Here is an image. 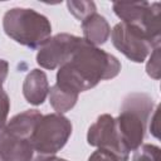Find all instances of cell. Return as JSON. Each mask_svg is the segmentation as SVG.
Returning a JSON list of instances; mask_svg holds the SVG:
<instances>
[{
  "instance_id": "1",
  "label": "cell",
  "mask_w": 161,
  "mask_h": 161,
  "mask_svg": "<svg viewBox=\"0 0 161 161\" xmlns=\"http://www.w3.org/2000/svg\"><path fill=\"white\" fill-rule=\"evenodd\" d=\"M119 72L121 63L114 55L83 39L70 59L59 67L55 84L79 94L94 88L101 80L117 77Z\"/></svg>"
},
{
  "instance_id": "2",
  "label": "cell",
  "mask_w": 161,
  "mask_h": 161,
  "mask_svg": "<svg viewBox=\"0 0 161 161\" xmlns=\"http://www.w3.org/2000/svg\"><path fill=\"white\" fill-rule=\"evenodd\" d=\"M153 106V99L146 93L133 92L125 97L114 119L121 141L128 151H135L142 145Z\"/></svg>"
},
{
  "instance_id": "3",
  "label": "cell",
  "mask_w": 161,
  "mask_h": 161,
  "mask_svg": "<svg viewBox=\"0 0 161 161\" xmlns=\"http://www.w3.org/2000/svg\"><path fill=\"white\" fill-rule=\"evenodd\" d=\"M3 28L9 38L30 49H39L52 35L48 18L29 8L9 9L4 15Z\"/></svg>"
},
{
  "instance_id": "4",
  "label": "cell",
  "mask_w": 161,
  "mask_h": 161,
  "mask_svg": "<svg viewBox=\"0 0 161 161\" xmlns=\"http://www.w3.org/2000/svg\"><path fill=\"white\" fill-rule=\"evenodd\" d=\"M72 135L70 121L60 113H49L40 118L30 138L35 156H53L60 151Z\"/></svg>"
},
{
  "instance_id": "5",
  "label": "cell",
  "mask_w": 161,
  "mask_h": 161,
  "mask_svg": "<svg viewBox=\"0 0 161 161\" xmlns=\"http://www.w3.org/2000/svg\"><path fill=\"white\" fill-rule=\"evenodd\" d=\"M114 14L123 21L143 30L160 47L161 43V4L157 1L113 3Z\"/></svg>"
},
{
  "instance_id": "6",
  "label": "cell",
  "mask_w": 161,
  "mask_h": 161,
  "mask_svg": "<svg viewBox=\"0 0 161 161\" xmlns=\"http://www.w3.org/2000/svg\"><path fill=\"white\" fill-rule=\"evenodd\" d=\"M111 38L114 48L135 63L145 62L151 52L157 48L143 30L123 21L113 26Z\"/></svg>"
},
{
  "instance_id": "7",
  "label": "cell",
  "mask_w": 161,
  "mask_h": 161,
  "mask_svg": "<svg viewBox=\"0 0 161 161\" xmlns=\"http://www.w3.org/2000/svg\"><path fill=\"white\" fill-rule=\"evenodd\" d=\"M87 142L99 150L112 153L118 161H128L130 151L125 147L116 127V119L111 114H101L87 132Z\"/></svg>"
},
{
  "instance_id": "8",
  "label": "cell",
  "mask_w": 161,
  "mask_h": 161,
  "mask_svg": "<svg viewBox=\"0 0 161 161\" xmlns=\"http://www.w3.org/2000/svg\"><path fill=\"white\" fill-rule=\"evenodd\" d=\"M82 40L83 38L68 33L55 34L39 47L36 63L45 69L59 68L70 59L79 48Z\"/></svg>"
},
{
  "instance_id": "9",
  "label": "cell",
  "mask_w": 161,
  "mask_h": 161,
  "mask_svg": "<svg viewBox=\"0 0 161 161\" xmlns=\"http://www.w3.org/2000/svg\"><path fill=\"white\" fill-rule=\"evenodd\" d=\"M34 148L29 138L10 132L5 127L0 131V161H33Z\"/></svg>"
},
{
  "instance_id": "10",
  "label": "cell",
  "mask_w": 161,
  "mask_h": 161,
  "mask_svg": "<svg viewBox=\"0 0 161 161\" xmlns=\"http://www.w3.org/2000/svg\"><path fill=\"white\" fill-rule=\"evenodd\" d=\"M49 83L47 74L42 69H33L28 73L23 83V94L28 103L42 104L49 96Z\"/></svg>"
},
{
  "instance_id": "11",
  "label": "cell",
  "mask_w": 161,
  "mask_h": 161,
  "mask_svg": "<svg viewBox=\"0 0 161 161\" xmlns=\"http://www.w3.org/2000/svg\"><path fill=\"white\" fill-rule=\"evenodd\" d=\"M83 39L89 44L98 47L104 44L111 35V26L104 16L94 13L82 20Z\"/></svg>"
},
{
  "instance_id": "12",
  "label": "cell",
  "mask_w": 161,
  "mask_h": 161,
  "mask_svg": "<svg viewBox=\"0 0 161 161\" xmlns=\"http://www.w3.org/2000/svg\"><path fill=\"white\" fill-rule=\"evenodd\" d=\"M78 96L79 94L68 92V91L60 88L59 86L54 84L49 89V103L57 113L63 114V113L70 111L75 106V103L78 101Z\"/></svg>"
},
{
  "instance_id": "13",
  "label": "cell",
  "mask_w": 161,
  "mask_h": 161,
  "mask_svg": "<svg viewBox=\"0 0 161 161\" xmlns=\"http://www.w3.org/2000/svg\"><path fill=\"white\" fill-rule=\"evenodd\" d=\"M69 13L78 20H84L91 14L97 13L96 4L93 1H68L67 3Z\"/></svg>"
},
{
  "instance_id": "14",
  "label": "cell",
  "mask_w": 161,
  "mask_h": 161,
  "mask_svg": "<svg viewBox=\"0 0 161 161\" xmlns=\"http://www.w3.org/2000/svg\"><path fill=\"white\" fill-rule=\"evenodd\" d=\"M160 147L151 143H142L133 152L132 161H158Z\"/></svg>"
},
{
  "instance_id": "15",
  "label": "cell",
  "mask_w": 161,
  "mask_h": 161,
  "mask_svg": "<svg viewBox=\"0 0 161 161\" xmlns=\"http://www.w3.org/2000/svg\"><path fill=\"white\" fill-rule=\"evenodd\" d=\"M147 74L153 79H160V47L155 48L148 55V60L146 64Z\"/></svg>"
},
{
  "instance_id": "16",
  "label": "cell",
  "mask_w": 161,
  "mask_h": 161,
  "mask_svg": "<svg viewBox=\"0 0 161 161\" xmlns=\"http://www.w3.org/2000/svg\"><path fill=\"white\" fill-rule=\"evenodd\" d=\"M10 111V99L4 89L0 91V131L8 122V114Z\"/></svg>"
},
{
  "instance_id": "17",
  "label": "cell",
  "mask_w": 161,
  "mask_h": 161,
  "mask_svg": "<svg viewBox=\"0 0 161 161\" xmlns=\"http://www.w3.org/2000/svg\"><path fill=\"white\" fill-rule=\"evenodd\" d=\"M158 111H160V106H156V107L153 108V111H152L150 118H148L150 125H147L148 128H150V132H151L156 138H158V130H160V127H158Z\"/></svg>"
},
{
  "instance_id": "18",
  "label": "cell",
  "mask_w": 161,
  "mask_h": 161,
  "mask_svg": "<svg viewBox=\"0 0 161 161\" xmlns=\"http://www.w3.org/2000/svg\"><path fill=\"white\" fill-rule=\"evenodd\" d=\"M8 72H9V64L6 60L0 59V91L3 89V84L8 77Z\"/></svg>"
},
{
  "instance_id": "19",
  "label": "cell",
  "mask_w": 161,
  "mask_h": 161,
  "mask_svg": "<svg viewBox=\"0 0 161 161\" xmlns=\"http://www.w3.org/2000/svg\"><path fill=\"white\" fill-rule=\"evenodd\" d=\"M33 161H67V160L57 157L55 155H53V156H35Z\"/></svg>"
}]
</instances>
